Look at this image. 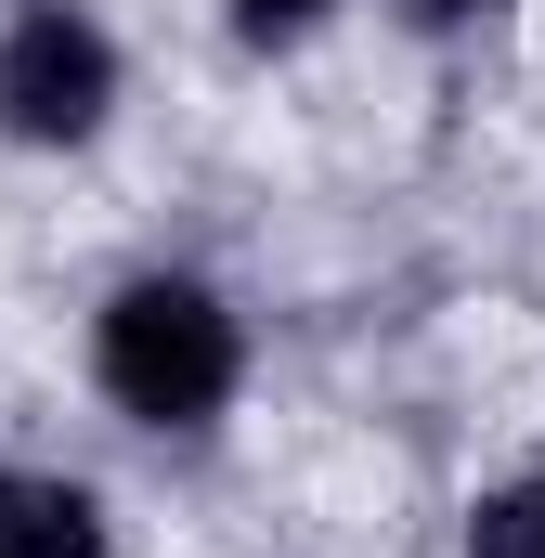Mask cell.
<instances>
[{
  "mask_svg": "<svg viewBox=\"0 0 545 558\" xmlns=\"http://www.w3.org/2000/svg\"><path fill=\"white\" fill-rule=\"evenodd\" d=\"M0 558H105V494L65 468H0Z\"/></svg>",
  "mask_w": 545,
  "mask_h": 558,
  "instance_id": "obj_3",
  "label": "cell"
},
{
  "mask_svg": "<svg viewBox=\"0 0 545 558\" xmlns=\"http://www.w3.org/2000/svg\"><path fill=\"white\" fill-rule=\"evenodd\" d=\"M325 13H338V0H234V39H247V52H286V39H312Z\"/></svg>",
  "mask_w": 545,
  "mask_h": 558,
  "instance_id": "obj_5",
  "label": "cell"
},
{
  "mask_svg": "<svg viewBox=\"0 0 545 558\" xmlns=\"http://www.w3.org/2000/svg\"><path fill=\"white\" fill-rule=\"evenodd\" d=\"M92 377H105V403L131 428L195 441L247 390V325H234V299L208 274H131V286H105V312H92Z\"/></svg>",
  "mask_w": 545,
  "mask_h": 558,
  "instance_id": "obj_1",
  "label": "cell"
},
{
  "mask_svg": "<svg viewBox=\"0 0 545 558\" xmlns=\"http://www.w3.org/2000/svg\"><path fill=\"white\" fill-rule=\"evenodd\" d=\"M390 13H403L415 39H455V26H494L507 0H390Z\"/></svg>",
  "mask_w": 545,
  "mask_h": 558,
  "instance_id": "obj_6",
  "label": "cell"
},
{
  "mask_svg": "<svg viewBox=\"0 0 545 558\" xmlns=\"http://www.w3.org/2000/svg\"><path fill=\"white\" fill-rule=\"evenodd\" d=\"M468 558H545V481H494L468 507Z\"/></svg>",
  "mask_w": 545,
  "mask_h": 558,
  "instance_id": "obj_4",
  "label": "cell"
},
{
  "mask_svg": "<svg viewBox=\"0 0 545 558\" xmlns=\"http://www.w3.org/2000/svg\"><path fill=\"white\" fill-rule=\"evenodd\" d=\"M118 39H105V13L92 0H13L0 13V131L39 143V156H65V143H92L118 118Z\"/></svg>",
  "mask_w": 545,
  "mask_h": 558,
  "instance_id": "obj_2",
  "label": "cell"
}]
</instances>
